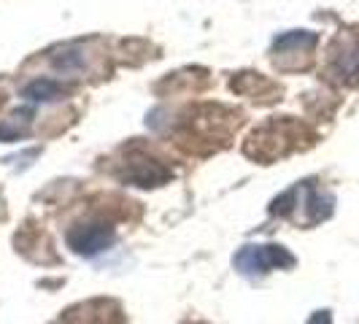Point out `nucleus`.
Masks as SVG:
<instances>
[{
    "instance_id": "nucleus-1",
    "label": "nucleus",
    "mask_w": 359,
    "mask_h": 324,
    "mask_svg": "<svg viewBox=\"0 0 359 324\" xmlns=\"http://www.w3.org/2000/svg\"><path fill=\"white\" fill-rule=\"evenodd\" d=\"M235 265L241 268V273H268L273 268H292L294 257L284 249V246H246L243 252L235 257Z\"/></svg>"
},
{
    "instance_id": "nucleus-2",
    "label": "nucleus",
    "mask_w": 359,
    "mask_h": 324,
    "mask_svg": "<svg viewBox=\"0 0 359 324\" xmlns=\"http://www.w3.org/2000/svg\"><path fill=\"white\" fill-rule=\"evenodd\" d=\"M114 241V230L103 224V222H95V224H81V227H73L68 233V243L76 254H84V257H92V254H100L103 249L111 246Z\"/></svg>"
},
{
    "instance_id": "nucleus-3",
    "label": "nucleus",
    "mask_w": 359,
    "mask_h": 324,
    "mask_svg": "<svg viewBox=\"0 0 359 324\" xmlns=\"http://www.w3.org/2000/svg\"><path fill=\"white\" fill-rule=\"evenodd\" d=\"M168 176L170 173L154 160H141L135 165H130V170H125V179L133 181L135 187H160V184L168 181Z\"/></svg>"
},
{
    "instance_id": "nucleus-4",
    "label": "nucleus",
    "mask_w": 359,
    "mask_h": 324,
    "mask_svg": "<svg viewBox=\"0 0 359 324\" xmlns=\"http://www.w3.org/2000/svg\"><path fill=\"white\" fill-rule=\"evenodd\" d=\"M62 95H65V87H60L52 79H38V81L25 87V97L27 100H43L46 103V100H57Z\"/></svg>"
},
{
    "instance_id": "nucleus-5",
    "label": "nucleus",
    "mask_w": 359,
    "mask_h": 324,
    "mask_svg": "<svg viewBox=\"0 0 359 324\" xmlns=\"http://www.w3.org/2000/svg\"><path fill=\"white\" fill-rule=\"evenodd\" d=\"M308 324H332V319H330V313H327V311H319V313H313V316H311V322Z\"/></svg>"
}]
</instances>
